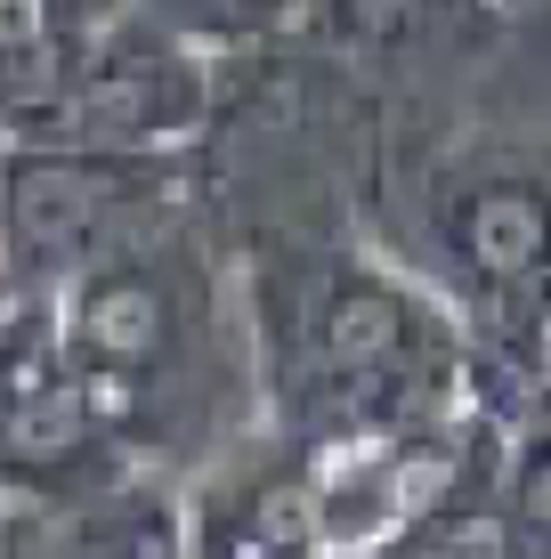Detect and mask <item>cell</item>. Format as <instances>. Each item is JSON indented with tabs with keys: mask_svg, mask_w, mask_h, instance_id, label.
<instances>
[{
	"mask_svg": "<svg viewBox=\"0 0 551 559\" xmlns=\"http://www.w3.org/2000/svg\"><path fill=\"white\" fill-rule=\"evenodd\" d=\"M430 227L470 324L527 300L551 276V163L511 139H454L430 170Z\"/></svg>",
	"mask_w": 551,
	"mask_h": 559,
	"instance_id": "obj_3",
	"label": "cell"
},
{
	"mask_svg": "<svg viewBox=\"0 0 551 559\" xmlns=\"http://www.w3.org/2000/svg\"><path fill=\"white\" fill-rule=\"evenodd\" d=\"M219 57L155 16H106L73 57L65 90L16 146H82V154H195L212 130Z\"/></svg>",
	"mask_w": 551,
	"mask_h": 559,
	"instance_id": "obj_2",
	"label": "cell"
},
{
	"mask_svg": "<svg viewBox=\"0 0 551 559\" xmlns=\"http://www.w3.org/2000/svg\"><path fill=\"white\" fill-rule=\"evenodd\" d=\"M0 154H9V139H0Z\"/></svg>",
	"mask_w": 551,
	"mask_h": 559,
	"instance_id": "obj_9",
	"label": "cell"
},
{
	"mask_svg": "<svg viewBox=\"0 0 551 559\" xmlns=\"http://www.w3.org/2000/svg\"><path fill=\"white\" fill-rule=\"evenodd\" d=\"M187 559H309V551H284L276 535H260L252 519H243L236 495L212 487L195 503V544H187Z\"/></svg>",
	"mask_w": 551,
	"mask_h": 559,
	"instance_id": "obj_6",
	"label": "cell"
},
{
	"mask_svg": "<svg viewBox=\"0 0 551 559\" xmlns=\"http://www.w3.org/2000/svg\"><path fill=\"white\" fill-rule=\"evenodd\" d=\"M463 0H300V41L349 57V66H373V57L414 49L439 16H454ZM470 16V9H463Z\"/></svg>",
	"mask_w": 551,
	"mask_h": 559,
	"instance_id": "obj_4",
	"label": "cell"
},
{
	"mask_svg": "<svg viewBox=\"0 0 551 559\" xmlns=\"http://www.w3.org/2000/svg\"><path fill=\"white\" fill-rule=\"evenodd\" d=\"M9 293H16V267H9V243H0V308H9Z\"/></svg>",
	"mask_w": 551,
	"mask_h": 559,
	"instance_id": "obj_8",
	"label": "cell"
},
{
	"mask_svg": "<svg viewBox=\"0 0 551 559\" xmlns=\"http://www.w3.org/2000/svg\"><path fill=\"white\" fill-rule=\"evenodd\" d=\"M187 203H195V154H0V243H9L16 293H65L82 267H98Z\"/></svg>",
	"mask_w": 551,
	"mask_h": 559,
	"instance_id": "obj_1",
	"label": "cell"
},
{
	"mask_svg": "<svg viewBox=\"0 0 551 559\" xmlns=\"http://www.w3.org/2000/svg\"><path fill=\"white\" fill-rule=\"evenodd\" d=\"M373 559H463V551H454L446 527H406V535H390Z\"/></svg>",
	"mask_w": 551,
	"mask_h": 559,
	"instance_id": "obj_7",
	"label": "cell"
},
{
	"mask_svg": "<svg viewBox=\"0 0 551 559\" xmlns=\"http://www.w3.org/2000/svg\"><path fill=\"white\" fill-rule=\"evenodd\" d=\"M130 16H155V25L187 33L195 49H252V41H284L300 33V0H122Z\"/></svg>",
	"mask_w": 551,
	"mask_h": 559,
	"instance_id": "obj_5",
	"label": "cell"
}]
</instances>
